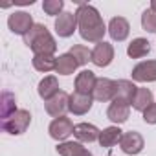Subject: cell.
<instances>
[{"instance_id":"cb8c5ba5","label":"cell","mask_w":156,"mask_h":156,"mask_svg":"<svg viewBox=\"0 0 156 156\" xmlns=\"http://www.w3.org/2000/svg\"><path fill=\"white\" fill-rule=\"evenodd\" d=\"M33 62H35V68H39V70H51L55 64L50 55H37Z\"/></svg>"},{"instance_id":"e0dca14e","label":"cell","mask_w":156,"mask_h":156,"mask_svg":"<svg viewBox=\"0 0 156 156\" xmlns=\"http://www.w3.org/2000/svg\"><path fill=\"white\" fill-rule=\"evenodd\" d=\"M119 129H114V127H110V129H107L105 132H101V136H99V141H101V145L103 147H110V145H114L118 140H119Z\"/></svg>"},{"instance_id":"44dd1931","label":"cell","mask_w":156,"mask_h":156,"mask_svg":"<svg viewBox=\"0 0 156 156\" xmlns=\"http://www.w3.org/2000/svg\"><path fill=\"white\" fill-rule=\"evenodd\" d=\"M64 103H66V94H59L53 101L48 103V112H50V114H59V112H62L64 107H66Z\"/></svg>"},{"instance_id":"f1b7e54d","label":"cell","mask_w":156,"mask_h":156,"mask_svg":"<svg viewBox=\"0 0 156 156\" xmlns=\"http://www.w3.org/2000/svg\"><path fill=\"white\" fill-rule=\"evenodd\" d=\"M81 156H90V154H88V152H83V154H81Z\"/></svg>"},{"instance_id":"30bf717a","label":"cell","mask_w":156,"mask_h":156,"mask_svg":"<svg viewBox=\"0 0 156 156\" xmlns=\"http://www.w3.org/2000/svg\"><path fill=\"white\" fill-rule=\"evenodd\" d=\"M50 132H51L53 138H66V136L72 132V123H70L66 118H59L57 121L51 123Z\"/></svg>"},{"instance_id":"8992f818","label":"cell","mask_w":156,"mask_h":156,"mask_svg":"<svg viewBox=\"0 0 156 156\" xmlns=\"http://www.w3.org/2000/svg\"><path fill=\"white\" fill-rule=\"evenodd\" d=\"M134 79L138 81H154L156 79V61L141 62L140 66L134 68Z\"/></svg>"},{"instance_id":"7c38bea8","label":"cell","mask_w":156,"mask_h":156,"mask_svg":"<svg viewBox=\"0 0 156 156\" xmlns=\"http://www.w3.org/2000/svg\"><path fill=\"white\" fill-rule=\"evenodd\" d=\"M90 105L92 103H90V98L87 94H75V96H72L70 108L73 112H77V114H83V112H87L90 108Z\"/></svg>"},{"instance_id":"5bb4252c","label":"cell","mask_w":156,"mask_h":156,"mask_svg":"<svg viewBox=\"0 0 156 156\" xmlns=\"http://www.w3.org/2000/svg\"><path fill=\"white\" fill-rule=\"evenodd\" d=\"M94 83L96 79L92 72H81V75L77 77V90H79V94H87L94 87Z\"/></svg>"},{"instance_id":"7a4b0ae2","label":"cell","mask_w":156,"mask_h":156,"mask_svg":"<svg viewBox=\"0 0 156 156\" xmlns=\"http://www.w3.org/2000/svg\"><path fill=\"white\" fill-rule=\"evenodd\" d=\"M24 41L28 46H31L39 55H50L53 50H55V42L53 39L50 37L48 30L41 24H35L26 35H24Z\"/></svg>"},{"instance_id":"8fae6325","label":"cell","mask_w":156,"mask_h":156,"mask_svg":"<svg viewBox=\"0 0 156 156\" xmlns=\"http://www.w3.org/2000/svg\"><path fill=\"white\" fill-rule=\"evenodd\" d=\"M116 88H118V85H114L112 81L101 79V81H98V85H96V98H98V99H108V98L116 92Z\"/></svg>"},{"instance_id":"7402d4cb","label":"cell","mask_w":156,"mask_h":156,"mask_svg":"<svg viewBox=\"0 0 156 156\" xmlns=\"http://www.w3.org/2000/svg\"><path fill=\"white\" fill-rule=\"evenodd\" d=\"M141 24H143V28L145 30H149V31H156V11L154 9H147L145 13H143V17H141Z\"/></svg>"},{"instance_id":"52a82bcc","label":"cell","mask_w":156,"mask_h":156,"mask_svg":"<svg viewBox=\"0 0 156 156\" xmlns=\"http://www.w3.org/2000/svg\"><path fill=\"white\" fill-rule=\"evenodd\" d=\"M110 59H112V46L107 42H99L96 46V50L92 51V61L98 66H105L110 62Z\"/></svg>"},{"instance_id":"6da1fadb","label":"cell","mask_w":156,"mask_h":156,"mask_svg":"<svg viewBox=\"0 0 156 156\" xmlns=\"http://www.w3.org/2000/svg\"><path fill=\"white\" fill-rule=\"evenodd\" d=\"M75 15H77V22H79V30H81L83 39L96 42L103 37L105 24L101 22V17H99L96 8H92L88 4H81Z\"/></svg>"},{"instance_id":"2e32d148","label":"cell","mask_w":156,"mask_h":156,"mask_svg":"<svg viewBox=\"0 0 156 156\" xmlns=\"http://www.w3.org/2000/svg\"><path fill=\"white\" fill-rule=\"evenodd\" d=\"M75 57L70 53V55H62V57H59V61H57V72H61V73H70V72H73V68H75V64H77V61H73Z\"/></svg>"},{"instance_id":"d4e9b609","label":"cell","mask_w":156,"mask_h":156,"mask_svg":"<svg viewBox=\"0 0 156 156\" xmlns=\"http://www.w3.org/2000/svg\"><path fill=\"white\" fill-rule=\"evenodd\" d=\"M61 154H64V156H72V154H81L83 152V149H81V145H77V143H64V145H61L59 149H57Z\"/></svg>"},{"instance_id":"4fadbf2b","label":"cell","mask_w":156,"mask_h":156,"mask_svg":"<svg viewBox=\"0 0 156 156\" xmlns=\"http://www.w3.org/2000/svg\"><path fill=\"white\" fill-rule=\"evenodd\" d=\"M75 136L79 140H83V141H94L98 138V129L92 127V125H87V123L77 125L75 127Z\"/></svg>"},{"instance_id":"ac0fdd59","label":"cell","mask_w":156,"mask_h":156,"mask_svg":"<svg viewBox=\"0 0 156 156\" xmlns=\"http://www.w3.org/2000/svg\"><path fill=\"white\" fill-rule=\"evenodd\" d=\"M151 99H152L151 92L145 90V88H141V90H138V96L134 98V107H136L138 110H143L145 107L149 108V107H151Z\"/></svg>"},{"instance_id":"4316f807","label":"cell","mask_w":156,"mask_h":156,"mask_svg":"<svg viewBox=\"0 0 156 156\" xmlns=\"http://www.w3.org/2000/svg\"><path fill=\"white\" fill-rule=\"evenodd\" d=\"M145 121L156 123V105H154V107H149V108L145 110Z\"/></svg>"},{"instance_id":"9c48e42d","label":"cell","mask_w":156,"mask_h":156,"mask_svg":"<svg viewBox=\"0 0 156 156\" xmlns=\"http://www.w3.org/2000/svg\"><path fill=\"white\" fill-rule=\"evenodd\" d=\"M141 145H143V141H141V138L136 132H129V134H125L121 138V147H123L125 152H130V154L138 152L141 149Z\"/></svg>"},{"instance_id":"277c9868","label":"cell","mask_w":156,"mask_h":156,"mask_svg":"<svg viewBox=\"0 0 156 156\" xmlns=\"http://www.w3.org/2000/svg\"><path fill=\"white\" fill-rule=\"evenodd\" d=\"M8 24H9L11 31L20 33V35H26V33L33 28L31 17H30L28 13H24V11H17V13H13V15L9 17V20H8Z\"/></svg>"},{"instance_id":"ba28073f","label":"cell","mask_w":156,"mask_h":156,"mask_svg":"<svg viewBox=\"0 0 156 156\" xmlns=\"http://www.w3.org/2000/svg\"><path fill=\"white\" fill-rule=\"evenodd\" d=\"M108 31L112 35V39L116 41H123L127 35H129V22L121 17H116L110 20V26H108Z\"/></svg>"},{"instance_id":"603a6c76","label":"cell","mask_w":156,"mask_h":156,"mask_svg":"<svg viewBox=\"0 0 156 156\" xmlns=\"http://www.w3.org/2000/svg\"><path fill=\"white\" fill-rule=\"evenodd\" d=\"M62 0H46V2L42 4V8H44V11L48 13V15H59L61 13V9H62Z\"/></svg>"},{"instance_id":"d6986e66","label":"cell","mask_w":156,"mask_h":156,"mask_svg":"<svg viewBox=\"0 0 156 156\" xmlns=\"http://www.w3.org/2000/svg\"><path fill=\"white\" fill-rule=\"evenodd\" d=\"M108 116H110V119H114V121H125V119H127V107L116 101V105L110 107Z\"/></svg>"},{"instance_id":"3957f363","label":"cell","mask_w":156,"mask_h":156,"mask_svg":"<svg viewBox=\"0 0 156 156\" xmlns=\"http://www.w3.org/2000/svg\"><path fill=\"white\" fill-rule=\"evenodd\" d=\"M30 123V114L26 110H19L15 112L11 118H6L4 119V129L9 130L11 134H20Z\"/></svg>"},{"instance_id":"484cf974","label":"cell","mask_w":156,"mask_h":156,"mask_svg":"<svg viewBox=\"0 0 156 156\" xmlns=\"http://www.w3.org/2000/svg\"><path fill=\"white\" fill-rule=\"evenodd\" d=\"M72 55L77 59V62H87L92 53H88V50L83 48V46H73V48H72Z\"/></svg>"},{"instance_id":"9a60e30c","label":"cell","mask_w":156,"mask_h":156,"mask_svg":"<svg viewBox=\"0 0 156 156\" xmlns=\"http://www.w3.org/2000/svg\"><path fill=\"white\" fill-rule=\"evenodd\" d=\"M145 53H149V42L145 39H136L129 46V55L130 57H143Z\"/></svg>"},{"instance_id":"5b68a950","label":"cell","mask_w":156,"mask_h":156,"mask_svg":"<svg viewBox=\"0 0 156 156\" xmlns=\"http://www.w3.org/2000/svg\"><path fill=\"white\" fill-rule=\"evenodd\" d=\"M75 24H77V15H73V13H61L59 19L55 20V28L61 37L72 35L75 30Z\"/></svg>"},{"instance_id":"83f0119b","label":"cell","mask_w":156,"mask_h":156,"mask_svg":"<svg viewBox=\"0 0 156 156\" xmlns=\"http://www.w3.org/2000/svg\"><path fill=\"white\" fill-rule=\"evenodd\" d=\"M151 9H154V11H156V0H152V4H151Z\"/></svg>"},{"instance_id":"ffe728a7","label":"cell","mask_w":156,"mask_h":156,"mask_svg":"<svg viewBox=\"0 0 156 156\" xmlns=\"http://www.w3.org/2000/svg\"><path fill=\"white\" fill-rule=\"evenodd\" d=\"M55 90H57V81L53 79V77H48V79H44V81L41 83V87H39V94H41L42 98L51 96Z\"/></svg>"}]
</instances>
